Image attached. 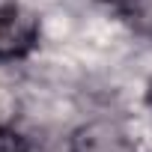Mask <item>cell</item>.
I'll return each instance as SVG.
<instances>
[{
    "label": "cell",
    "mask_w": 152,
    "mask_h": 152,
    "mask_svg": "<svg viewBox=\"0 0 152 152\" xmlns=\"http://www.w3.org/2000/svg\"><path fill=\"white\" fill-rule=\"evenodd\" d=\"M39 45V15L21 3H0V60H21Z\"/></svg>",
    "instance_id": "cell-1"
},
{
    "label": "cell",
    "mask_w": 152,
    "mask_h": 152,
    "mask_svg": "<svg viewBox=\"0 0 152 152\" xmlns=\"http://www.w3.org/2000/svg\"><path fill=\"white\" fill-rule=\"evenodd\" d=\"M0 152H30V149H27V140L18 131L0 125Z\"/></svg>",
    "instance_id": "cell-2"
},
{
    "label": "cell",
    "mask_w": 152,
    "mask_h": 152,
    "mask_svg": "<svg viewBox=\"0 0 152 152\" xmlns=\"http://www.w3.org/2000/svg\"><path fill=\"white\" fill-rule=\"evenodd\" d=\"M146 102L152 104V81H149V87H146Z\"/></svg>",
    "instance_id": "cell-3"
}]
</instances>
